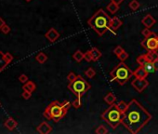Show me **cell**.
I'll use <instances>...</instances> for the list:
<instances>
[{
  "mask_svg": "<svg viewBox=\"0 0 158 134\" xmlns=\"http://www.w3.org/2000/svg\"><path fill=\"white\" fill-rule=\"evenodd\" d=\"M19 80H20V83H26L27 81H28V76L26 75H24V74H22V75L20 76Z\"/></svg>",
  "mask_w": 158,
  "mask_h": 134,
  "instance_id": "37",
  "label": "cell"
},
{
  "mask_svg": "<svg viewBox=\"0 0 158 134\" xmlns=\"http://www.w3.org/2000/svg\"><path fill=\"white\" fill-rule=\"evenodd\" d=\"M141 66L146 70L147 72H148V74H152L153 72H155V69H154V66H153V62H152L147 61L144 64Z\"/></svg>",
  "mask_w": 158,
  "mask_h": 134,
  "instance_id": "20",
  "label": "cell"
},
{
  "mask_svg": "<svg viewBox=\"0 0 158 134\" xmlns=\"http://www.w3.org/2000/svg\"><path fill=\"white\" fill-rule=\"evenodd\" d=\"M148 72L143 68L141 65H139L138 68H137L134 72H133V76L135 77H138V78H146L148 76Z\"/></svg>",
  "mask_w": 158,
  "mask_h": 134,
  "instance_id": "12",
  "label": "cell"
},
{
  "mask_svg": "<svg viewBox=\"0 0 158 134\" xmlns=\"http://www.w3.org/2000/svg\"><path fill=\"white\" fill-rule=\"evenodd\" d=\"M36 130L40 134H48L52 131V127L48 122H42L37 126Z\"/></svg>",
  "mask_w": 158,
  "mask_h": 134,
  "instance_id": "10",
  "label": "cell"
},
{
  "mask_svg": "<svg viewBox=\"0 0 158 134\" xmlns=\"http://www.w3.org/2000/svg\"><path fill=\"white\" fill-rule=\"evenodd\" d=\"M32 96V92L30 91H27V90H23V92L22 93V97L23 99H25V100H29Z\"/></svg>",
  "mask_w": 158,
  "mask_h": 134,
  "instance_id": "35",
  "label": "cell"
},
{
  "mask_svg": "<svg viewBox=\"0 0 158 134\" xmlns=\"http://www.w3.org/2000/svg\"><path fill=\"white\" fill-rule=\"evenodd\" d=\"M85 76H87V78H93V77L96 76V71L92 68V67H89L86 71H85Z\"/></svg>",
  "mask_w": 158,
  "mask_h": 134,
  "instance_id": "25",
  "label": "cell"
},
{
  "mask_svg": "<svg viewBox=\"0 0 158 134\" xmlns=\"http://www.w3.org/2000/svg\"><path fill=\"white\" fill-rule=\"evenodd\" d=\"M128 7H129V9H131L133 10V11H135V10L139 9L140 4L138 0H131L130 3L128 4Z\"/></svg>",
  "mask_w": 158,
  "mask_h": 134,
  "instance_id": "26",
  "label": "cell"
},
{
  "mask_svg": "<svg viewBox=\"0 0 158 134\" xmlns=\"http://www.w3.org/2000/svg\"><path fill=\"white\" fill-rule=\"evenodd\" d=\"M72 106L75 109H79L82 106V101H81V97H77L75 101L72 103Z\"/></svg>",
  "mask_w": 158,
  "mask_h": 134,
  "instance_id": "27",
  "label": "cell"
},
{
  "mask_svg": "<svg viewBox=\"0 0 158 134\" xmlns=\"http://www.w3.org/2000/svg\"><path fill=\"white\" fill-rule=\"evenodd\" d=\"M116 105H117V108L120 110L122 114H124V113L128 110V103H126L124 101H119L116 103Z\"/></svg>",
  "mask_w": 158,
  "mask_h": 134,
  "instance_id": "22",
  "label": "cell"
},
{
  "mask_svg": "<svg viewBox=\"0 0 158 134\" xmlns=\"http://www.w3.org/2000/svg\"><path fill=\"white\" fill-rule=\"evenodd\" d=\"M76 77H77V76L75 75V73L70 72V73L68 74V76H67V79H68V81H69V83H70V82H73V81H75V80L76 79Z\"/></svg>",
  "mask_w": 158,
  "mask_h": 134,
  "instance_id": "34",
  "label": "cell"
},
{
  "mask_svg": "<svg viewBox=\"0 0 158 134\" xmlns=\"http://www.w3.org/2000/svg\"><path fill=\"white\" fill-rule=\"evenodd\" d=\"M73 59L75 60L76 62H80L83 61L84 59V53L80 50V49H77V50L73 54Z\"/></svg>",
  "mask_w": 158,
  "mask_h": 134,
  "instance_id": "21",
  "label": "cell"
},
{
  "mask_svg": "<svg viewBox=\"0 0 158 134\" xmlns=\"http://www.w3.org/2000/svg\"><path fill=\"white\" fill-rule=\"evenodd\" d=\"M4 125H5V127L9 130H13V129H16L17 126H18V122H17L14 118L9 117V118H8L5 121V124Z\"/></svg>",
  "mask_w": 158,
  "mask_h": 134,
  "instance_id": "14",
  "label": "cell"
},
{
  "mask_svg": "<svg viewBox=\"0 0 158 134\" xmlns=\"http://www.w3.org/2000/svg\"><path fill=\"white\" fill-rule=\"evenodd\" d=\"M36 89V85L34 84L33 81H29L28 80L26 83H24V85L22 86V90H27L30 91V92H34Z\"/></svg>",
  "mask_w": 158,
  "mask_h": 134,
  "instance_id": "17",
  "label": "cell"
},
{
  "mask_svg": "<svg viewBox=\"0 0 158 134\" xmlns=\"http://www.w3.org/2000/svg\"><path fill=\"white\" fill-rule=\"evenodd\" d=\"M45 37L50 42H51V43H54L55 41H57L59 39V33L55 29V28H50V29L45 34Z\"/></svg>",
  "mask_w": 158,
  "mask_h": 134,
  "instance_id": "9",
  "label": "cell"
},
{
  "mask_svg": "<svg viewBox=\"0 0 158 134\" xmlns=\"http://www.w3.org/2000/svg\"><path fill=\"white\" fill-rule=\"evenodd\" d=\"M145 56L147 60H148L149 62H155L158 60V52L157 50H149L147 53H145Z\"/></svg>",
  "mask_w": 158,
  "mask_h": 134,
  "instance_id": "16",
  "label": "cell"
},
{
  "mask_svg": "<svg viewBox=\"0 0 158 134\" xmlns=\"http://www.w3.org/2000/svg\"><path fill=\"white\" fill-rule=\"evenodd\" d=\"M131 86L134 88L137 92L140 93L149 86V82L146 80V78H138V77H135V79L132 80Z\"/></svg>",
  "mask_w": 158,
  "mask_h": 134,
  "instance_id": "8",
  "label": "cell"
},
{
  "mask_svg": "<svg viewBox=\"0 0 158 134\" xmlns=\"http://www.w3.org/2000/svg\"><path fill=\"white\" fill-rule=\"evenodd\" d=\"M110 21V16L103 9H99L89 19L87 24L98 34V36H102L108 30H111Z\"/></svg>",
  "mask_w": 158,
  "mask_h": 134,
  "instance_id": "2",
  "label": "cell"
},
{
  "mask_svg": "<svg viewBox=\"0 0 158 134\" xmlns=\"http://www.w3.org/2000/svg\"><path fill=\"white\" fill-rule=\"evenodd\" d=\"M123 24V22L118 18V17H114L112 18L110 21V27L112 31H115L117 30L118 28H120Z\"/></svg>",
  "mask_w": 158,
  "mask_h": 134,
  "instance_id": "13",
  "label": "cell"
},
{
  "mask_svg": "<svg viewBox=\"0 0 158 134\" xmlns=\"http://www.w3.org/2000/svg\"><path fill=\"white\" fill-rule=\"evenodd\" d=\"M0 106H1V103H0Z\"/></svg>",
  "mask_w": 158,
  "mask_h": 134,
  "instance_id": "43",
  "label": "cell"
},
{
  "mask_svg": "<svg viewBox=\"0 0 158 134\" xmlns=\"http://www.w3.org/2000/svg\"><path fill=\"white\" fill-rule=\"evenodd\" d=\"M140 45L147 51L149 50H158V36L155 33H153L150 36L145 37L141 41Z\"/></svg>",
  "mask_w": 158,
  "mask_h": 134,
  "instance_id": "7",
  "label": "cell"
},
{
  "mask_svg": "<svg viewBox=\"0 0 158 134\" xmlns=\"http://www.w3.org/2000/svg\"><path fill=\"white\" fill-rule=\"evenodd\" d=\"M0 30H1V32H2L3 34H9V32H10V27L9 25H7V24H5V25L3 26Z\"/></svg>",
  "mask_w": 158,
  "mask_h": 134,
  "instance_id": "36",
  "label": "cell"
},
{
  "mask_svg": "<svg viewBox=\"0 0 158 134\" xmlns=\"http://www.w3.org/2000/svg\"><path fill=\"white\" fill-rule=\"evenodd\" d=\"M133 76V72L128 68V66L125 64L124 62H121L117 64L110 73L111 79L116 81L120 86H124L128 83V81Z\"/></svg>",
  "mask_w": 158,
  "mask_h": 134,
  "instance_id": "5",
  "label": "cell"
},
{
  "mask_svg": "<svg viewBox=\"0 0 158 134\" xmlns=\"http://www.w3.org/2000/svg\"><path fill=\"white\" fill-rule=\"evenodd\" d=\"M153 66H154V69H155V71H158V60L155 62H153Z\"/></svg>",
  "mask_w": 158,
  "mask_h": 134,
  "instance_id": "40",
  "label": "cell"
},
{
  "mask_svg": "<svg viewBox=\"0 0 158 134\" xmlns=\"http://www.w3.org/2000/svg\"><path fill=\"white\" fill-rule=\"evenodd\" d=\"M156 23L155 19L153 18V17L151 15V14H147V15L141 20V23L147 28H151L154 25V23Z\"/></svg>",
  "mask_w": 158,
  "mask_h": 134,
  "instance_id": "11",
  "label": "cell"
},
{
  "mask_svg": "<svg viewBox=\"0 0 158 134\" xmlns=\"http://www.w3.org/2000/svg\"><path fill=\"white\" fill-rule=\"evenodd\" d=\"M95 132L97 134H105V133H108V129H106V127L103 126V125H100L98 128L95 130Z\"/></svg>",
  "mask_w": 158,
  "mask_h": 134,
  "instance_id": "29",
  "label": "cell"
},
{
  "mask_svg": "<svg viewBox=\"0 0 158 134\" xmlns=\"http://www.w3.org/2000/svg\"><path fill=\"white\" fill-rule=\"evenodd\" d=\"M110 1H112V2H114V3H116V4H118V5H120L121 3L124 1V0H110Z\"/></svg>",
  "mask_w": 158,
  "mask_h": 134,
  "instance_id": "41",
  "label": "cell"
},
{
  "mask_svg": "<svg viewBox=\"0 0 158 134\" xmlns=\"http://www.w3.org/2000/svg\"><path fill=\"white\" fill-rule=\"evenodd\" d=\"M5 24H6V23H5V21H4V20H3V19L1 18V17H0V29H1V28H2L3 26H4V25H5Z\"/></svg>",
  "mask_w": 158,
  "mask_h": 134,
  "instance_id": "39",
  "label": "cell"
},
{
  "mask_svg": "<svg viewBox=\"0 0 158 134\" xmlns=\"http://www.w3.org/2000/svg\"><path fill=\"white\" fill-rule=\"evenodd\" d=\"M91 89V85L81 76H77L76 79L68 84V90L76 97H82Z\"/></svg>",
  "mask_w": 158,
  "mask_h": 134,
  "instance_id": "6",
  "label": "cell"
},
{
  "mask_svg": "<svg viewBox=\"0 0 158 134\" xmlns=\"http://www.w3.org/2000/svg\"><path fill=\"white\" fill-rule=\"evenodd\" d=\"M124 50H125V49L123 48L121 46H116V47L114 48V53L116 55V56H119Z\"/></svg>",
  "mask_w": 158,
  "mask_h": 134,
  "instance_id": "33",
  "label": "cell"
},
{
  "mask_svg": "<svg viewBox=\"0 0 158 134\" xmlns=\"http://www.w3.org/2000/svg\"><path fill=\"white\" fill-rule=\"evenodd\" d=\"M36 60L39 63H41V64H43V63H45L48 61V56L46 55L44 52H39V53L36 56Z\"/></svg>",
  "mask_w": 158,
  "mask_h": 134,
  "instance_id": "23",
  "label": "cell"
},
{
  "mask_svg": "<svg viewBox=\"0 0 158 134\" xmlns=\"http://www.w3.org/2000/svg\"><path fill=\"white\" fill-rule=\"evenodd\" d=\"M8 64H9V62L6 60L5 54L3 53L1 50H0V72L3 71V70L6 68Z\"/></svg>",
  "mask_w": 158,
  "mask_h": 134,
  "instance_id": "19",
  "label": "cell"
},
{
  "mask_svg": "<svg viewBox=\"0 0 158 134\" xmlns=\"http://www.w3.org/2000/svg\"><path fill=\"white\" fill-rule=\"evenodd\" d=\"M103 100H104L105 103H108L109 105H112L116 101V96H115L113 92H109L108 94H106L104 96Z\"/></svg>",
  "mask_w": 158,
  "mask_h": 134,
  "instance_id": "15",
  "label": "cell"
},
{
  "mask_svg": "<svg viewBox=\"0 0 158 134\" xmlns=\"http://www.w3.org/2000/svg\"><path fill=\"white\" fill-rule=\"evenodd\" d=\"M25 1H26V2H30V1H31V0H25Z\"/></svg>",
  "mask_w": 158,
  "mask_h": 134,
  "instance_id": "42",
  "label": "cell"
},
{
  "mask_svg": "<svg viewBox=\"0 0 158 134\" xmlns=\"http://www.w3.org/2000/svg\"><path fill=\"white\" fill-rule=\"evenodd\" d=\"M152 119V115L135 99L128 103V107L123 114L122 124L132 134L139 133Z\"/></svg>",
  "mask_w": 158,
  "mask_h": 134,
  "instance_id": "1",
  "label": "cell"
},
{
  "mask_svg": "<svg viewBox=\"0 0 158 134\" xmlns=\"http://www.w3.org/2000/svg\"><path fill=\"white\" fill-rule=\"evenodd\" d=\"M147 61H148V60H147L145 54H141V55H139V57L137 58V62H138L139 65H143Z\"/></svg>",
  "mask_w": 158,
  "mask_h": 134,
  "instance_id": "30",
  "label": "cell"
},
{
  "mask_svg": "<svg viewBox=\"0 0 158 134\" xmlns=\"http://www.w3.org/2000/svg\"><path fill=\"white\" fill-rule=\"evenodd\" d=\"M84 60H85V61L87 62H94V59H93L92 53H91V50H87V52L84 53Z\"/></svg>",
  "mask_w": 158,
  "mask_h": 134,
  "instance_id": "28",
  "label": "cell"
},
{
  "mask_svg": "<svg viewBox=\"0 0 158 134\" xmlns=\"http://www.w3.org/2000/svg\"><path fill=\"white\" fill-rule=\"evenodd\" d=\"M128 56H129V55H128V52L124 50V51H123L122 53L120 54V55L117 56V58H118L119 60H120V62H125L126 60L128 58Z\"/></svg>",
  "mask_w": 158,
  "mask_h": 134,
  "instance_id": "31",
  "label": "cell"
},
{
  "mask_svg": "<svg viewBox=\"0 0 158 134\" xmlns=\"http://www.w3.org/2000/svg\"><path fill=\"white\" fill-rule=\"evenodd\" d=\"M5 58H6V60L7 61L9 62V63L10 62H12V60H13V56L9 53V52H7V53H5Z\"/></svg>",
  "mask_w": 158,
  "mask_h": 134,
  "instance_id": "38",
  "label": "cell"
},
{
  "mask_svg": "<svg viewBox=\"0 0 158 134\" xmlns=\"http://www.w3.org/2000/svg\"><path fill=\"white\" fill-rule=\"evenodd\" d=\"M71 106L72 103L69 101H64L62 103H59V101H53L45 109L43 115L47 119L53 120L55 123H57L64 117Z\"/></svg>",
  "mask_w": 158,
  "mask_h": 134,
  "instance_id": "3",
  "label": "cell"
},
{
  "mask_svg": "<svg viewBox=\"0 0 158 134\" xmlns=\"http://www.w3.org/2000/svg\"><path fill=\"white\" fill-rule=\"evenodd\" d=\"M106 9H107V10H108L109 12H111L112 14H114V13H116V12L118 11L119 9H120V8H119V5H118V4H116V3L111 1L110 4L107 5Z\"/></svg>",
  "mask_w": 158,
  "mask_h": 134,
  "instance_id": "18",
  "label": "cell"
},
{
  "mask_svg": "<svg viewBox=\"0 0 158 134\" xmlns=\"http://www.w3.org/2000/svg\"><path fill=\"white\" fill-rule=\"evenodd\" d=\"M101 119L105 121L113 129H115L117 127L122 124L123 114L117 108V105L114 103L110 105V107L106 109L100 115Z\"/></svg>",
  "mask_w": 158,
  "mask_h": 134,
  "instance_id": "4",
  "label": "cell"
},
{
  "mask_svg": "<svg viewBox=\"0 0 158 134\" xmlns=\"http://www.w3.org/2000/svg\"><path fill=\"white\" fill-rule=\"evenodd\" d=\"M153 33V32H152L150 30V28H147V27H145V29H143L142 31H141V34L144 37H148V36H150L151 34H152Z\"/></svg>",
  "mask_w": 158,
  "mask_h": 134,
  "instance_id": "32",
  "label": "cell"
},
{
  "mask_svg": "<svg viewBox=\"0 0 158 134\" xmlns=\"http://www.w3.org/2000/svg\"><path fill=\"white\" fill-rule=\"evenodd\" d=\"M91 50V53H92V56H93V59H94V62H97L98 60H99L100 57H101V52L100 49H98L97 48H92L90 49Z\"/></svg>",
  "mask_w": 158,
  "mask_h": 134,
  "instance_id": "24",
  "label": "cell"
}]
</instances>
